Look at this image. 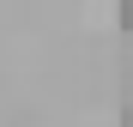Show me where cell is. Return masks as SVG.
Returning <instances> with one entry per match:
<instances>
[{
	"label": "cell",
	"instance_id": "cell-2",
	"mask_svg": "<svg viewBox=\"0 0 133 127\" xmlns=\"http://www.w3.org/2000/svg\"><path fill=\"white\" fill-rule=\"evenodd\" d=\"M121 127H133V97H127V109H121Z\"/></svg>",
	"mask_w": 133,
	"mask_h": 127
},
{
	"label": "cell",
	"instance_id": "cell-1",
	"mask_svg": "<svg viewBox=\"0 0 133 127\" xmlns=\"http://www.w3.org/2000/svg\"><path fill=\"white\" fill-rule=\"evenodd\" d=\"M115 6H121V12H115V18H121V30L133 36V0H115Z\"/></svg>",
	"mask_w": 133,
	"mask_h": 127
}]
</instances>
